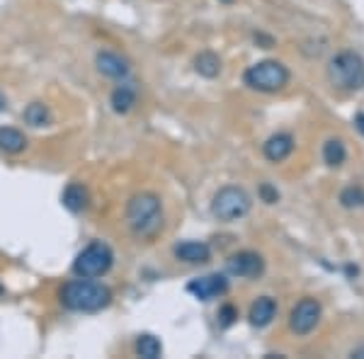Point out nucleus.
Instances as JSON below:
<instances>
[{
  "label": "nucleus",
  "mask_w": 364,
  "mask_h": 359,
  "mask_svg": "<svg viewBox=\"0 0 364 359\" xmlns=\"http://www.w3.org/2000/svg\"><path fill=\"white\" fill-rule=\"evenodd\" d=\"M63 207L73 211V214H83L90 207V192H87V187L80 185V182H70L66 190H63Z\"/></svg>",
  "instance_id": "4468645a"
},
{
  "label": "nucleus",
  "mask_w": 364,
  "mask_h": 359,
  "mask_svg": "<svg viewBox=\"0 0 364 359\" xmlns=\"http://www.w3.org/2000/svg\"><path fill=\"white\" fill-rule=\"evenodd\" d=\"M187 291L192 296H197L199 301H211L216 296H224L228 291V279L224 274H207V277H197L187 284Z\"/></svg>",
  "instance_id": "1a4fd4ad"
},
{
  "label": "nucleus",
  "mask_w": 364,
  "mask_h": 359,
  "mask_svg": "<svg viewBox=\"0 0 364 359\" xmlns=\"http://www.w3.org/2000/svg\"><path fill=\"white\" fill-rule=\"evenodd\" d=\"M175 257L187 264H202L209 262L211 248L207 243H202V240H182V243L175 245Z\"/></svg>",
  "instance_id": "f8f14e48"
},
{
  "label": "nucleus",
  "mask_w": 364,
  "mask_h": 359,
  "mask_svg": "<svg viewBox=\"0 0 364 359\" xmlns=\"http://www.w3.org/2000/svg\"><path fill=\"white\" fill-rule=\"evenodd\" d=\"M129 228L139 238H154L163 228V204L154 192H139L127 204Z\"/></svg>",
  "instance_id": "f03ea898"
},
{
  "label": "nucleus",
  "mask_w": 364,
  "mask_h": 359,
  "mask_svg": "<svg viewBox=\"0 0 364 359\" xmlns=\"http://www.w3.org/2000/svg\"><path fill=\"white\" fill-rule=\"evenodd\" d=\"M238 318V311L233 309V306H224V309L219 311V323H221V328H228L233 321Z\"/></svg>",
  "instance_id": "4be33fe9"
},
{
  "label": "nucleus",
  "mask_w": 364,
  "mask_h": 359,
  "mask_svg": "<svg viewBox=\"0 0 364 359\" xmlns=\"http://www.w3.org/2000/svg\"><path fill=\"white\" fill-rule=\"evenodd\" d=\"M260 197L265 199L267 204H274V202H279V192L274 190V187H269V185H262V187H260Z\"/></svg>",
  "instance_id": "5701e85b"
},
{
  "label": "nucleus",
  "mask_w": 364,
  "mask_h": 359,
  "mask_svg": "<svg viewBox=\"0 0 364 359\" xmlns=\"http://www.w3.org/2000/svg\"><path fill=\"white\" fill-rule=\"evenodd\" d=\"M0 294H3V284H0Z\"/></svg>",
  "instance_id": "bb28decb"
},
{
  "label": "nucleus",
  "mask_w": 364,
  "mask_h": 359,
  "mask_svg": "<svg viewBox=\"0 0 364 359\" xmlns=\"http://www.w3.org/2000/svg\"><path fill=\"white\" fill-rule=\"evenodd\" d=\"M5 105H8V100H5V95H3V92H0V112L5 109Z\"/></svg>",
  "instance_id": "393cba45"
},
{
  "label": "nucleus",
  "mask_w": 364,
  "mask_h": 359,
  "mask_svg": "<svg viewBox=\"0 0 364 359\" xmlns=\"http://www.w3.org/2000/svg\"><path fill=\"white\" fill-rule=\"evenodd\" d=\"M109 102H112V109L117 112V114H127V112H132V107L136 105V90H134L132 85L114 87Z\"/></svg>",
  "instance_id": "dca6fc26"
},
{
  "label": "nucleus",
  "mask_w": 364,
  "mask_h": 359,
  "mask_svg": "<svg viewBox=\"0 0 364 359\" xmlns=\"http://www.w3.org/2000/svg\"><path fill=\"white\" fill-rule=\"evenodd\" d=\"M291 151H294V136H291V134H284V132L269 136L265 141V146H262V153H265V158L269 163L287 161V158L291 156Z\"/></svg>",
  "instance_id": "9b49d317"
},
{
  "label": "nucleus",
  "mask_w": 364,
  "mask_h": 359,
  "mask_svg": "<svg viewBox=\"0 0 364 359\" xmlns=\"http://www.w3.org/2000/svg\"><path fill=\"white\" fill-rule=\"evenodd\" d=\"M109 301H112L109 286L100 284V282H90L87 277L68 282L61 289L63 309L75 311V314H97V311L107 309Z\"/></svg>",
  "instance_id": "f257e3e1"
},
{
  "label": "nucleus",
  "mask_w": 364,
  "mask_h": 359,
  "mask_svg": "<svg viewBox=\"0 0 364 359\" xmlns=\"http://www.w3.org/2000/svg\"><path fill=\"white\" fill-rule=\"evenodd\" d=\"M250 207H252L250 194L245 192L243 187H236V185L221 187V190L214 194V199H211V214L219 221L243 219L250 211Z\"/></svg>",
  "instance_id": "423d86ee"
},
{
  "label": "nucleus",
  "mask_w": 364,
  "mask_h": 359,
  "mask_svg": "<svg viewBox=\"0 0 364 359\" xmlns=\"http://www.w3.org/2000/svg\"><path fill=\"white\" fill-rule=\"evenodd\" d=\"M321 314H323V309H321V304L316 301V299H301L294 309H291V314H289V328H291V333H296V335H309V333H314L316 331V326L321 323Z\"/></svg>",
  "instance_id": "0eeeda50"
},
{
  "label": "nucleus",
  "mask_w": 364,
  "mask_h": 359,
  "mask_svg": "<svg viewBox=\"0 0 364 359\" xmlns=\"http://www.w3.org/2000/svg\"><path fill=\"white\" fill-rule=\"evenodd\" d=\"M25 122L29 127H46L51 124V109L44 102H32L25 109Z\"/></svg>",
  "instance_id": "6ab92c4d"
},
{
  "label": "nucleus",
  "mask_w": 364,
  "mask_h": 359,
  "mask_svg": "<svg viewBox=\"0 0 364 359\" xmlns=\"http://www.w3.org/2000/svg\"><path fill=\"white\" fill-rule=\"evenodd\" d=\"M27 146V139L22 132L13 127H0V151L5 153H22Z\"/></svg>",
  "instance_id": "f3484780"
},
{
  "label": "nucleus",
  "mask_w": 364,
  "mask_h": 359,
  "mask_svg": "<svg viewBox=\"0 0 364 359\" xmlns=\"http://www.w3.org/2000/svg\"><path fill=\"white\" fill-rule=\"evenodd\" d=\"M226 269H228V274H233V277L252 279V277H260L265 272V260H262V255H257V252H252V250H240L226 260Z\"/></svg>",
  "instance_id": "6e6552de"
},
{
  "label": "nucleus",
  "mask_w": 364,
  "mask_h": 359,
  "mask_svg": "<svg viewBox=\"0 0 364 359\" xmlns=\"http://www.w3.org/2000/svg\"><path fill=\"white\" fill-rule=\"evenodd\" d=\"M274 316H277V301L269 296L255 299L250 306V314H248L252 328H267L269 323L274 321Z\"/></svg>",
  "instance_id": "ddd939ff"
},
{
  "label": "nucleus",
  "mask_w": 364,
  "mask_h": 359,
  "mask_svg": "<svg viewBox=\"0 0 364 359\" xmlns=\"http://www.w3.org/2000/svg\"><path fill=\"white\" fill-rule=\"evenodd\" d=\"M323 161H326L328 168H340L345 161H348V149L340 139H328L323 144Z\"/></svg>",
  "instance_id": "2eb2a0df"
},
{
  "label": "nucleus",
  "mask_w": 364,
  "mask_h": 359,
  "mask_svg": "<svg viewBox=\"0 0 364 359\" xmlns=\"http://www.w3.org/2000/svg\"><path fill=\"white\" fill-rule=\"evenodd\" d=\"M355 127H357V132L364 136V112H360V114H355Z\"/></svg>",
  "instance_id": "b1692460"
},
{
  "label": "nucleus",
  "mask_w": 364,
  "mask_h": 359,
  "mask_svg": "<svg viewBox=\"0 0 364 359\" xmlns=\"http://www.w3.org/2000/svg\"><path fill=\"white\" fill-rule=\"evenodd\" d=\"M289 68L279 61H260L252 63V66L243 73V83L252 87L257 92H277L289 83Z\"/></svg>",
  "instance_id": "20e7f679"
},
{
  "label": "nucleus",
  "mask_w": 364,
  "mask_h": 359,
  "mask_svg": "<svg viewBox=\"0 0 364 359\" xmlns=\"http://www.w3.org/2000/svg\"><path fill=\"white\" fill-rule=\"evenodd\" d=\"M95 66L102 75H107V78H117V80L127 78L129 70H132L127 58L114 54V51H100L97 58H95Z\"/></svg>",
  "instance_id": "9d476101"
},
{
  "label": "nucleus",
  "mask_w": 364,
  "mask_h": 359,
  "mask_svg": "<svg viewBox=\"0 0 364 359\" xmlns=\"http://www.w3.org/2000/svg\"><path fill=\"white\" fill-rule=\"evenodd\" d=\"M114 264V252L107 243L102 240H95V243L85 245L83 250L78 252L73 262V272L78 277H87V279H95V277H102L112 269Z\"/></svg>",
  "instance_id": "39448f33"
},
{
  "label": "nucleus",
  "mask_w": 364,
  "mask_h": 359,
  "mask_svg": "<svg viewBox=\"0 0 364 359\" xmlns=\"http://www.w3.org/2000/svg\"><path fill=\"white\" fill-rule=\"evenodd\" d=\"M136 355L144 359H158L163 355V345L161 340L154 338V335H141L136 340Z\"/></svg>",
  "instance_id": "aec40b11"
},
{
  "label": "nucleus",
  "mask_w": 364,
  "mask_h": 359,
  "mask_svg": "<svg viewBox=\"0 0 364 359\" xmlns=\"http://www.w3.org/2000/svg\"><path fill=\"white\" fill-rule=\"evenodd\" d=\"M195 70L204 78H216L221 73V58L214 54V51H202L195 58Z\"/></svg>",
  "instance_id": "a211bd4d"
},
{
  "label": "nucleus",
  "mask_w": 364,
  "mask_h": 359,
  "mask_svg": "<svg viewBox=\"0 0 364 359\" xmlns=\"http://www.w3.org/2000/svg\"><path fill=\"white\" fill-rule=\"evenodd\" d=\"M328 78L338 90H362L364 87V58L355 51H340L328 63Z\"/></svg>",
  "instance_id": "7ed1b4c3"
},
{
  "label": "nucleus",
  "mask_w": 364,
  "mask_h": 359,
  "mask_svg": "<svg viewBox=\"0 0 364 359\" xmlns=\"http://www.w3.org/2000/svg\"><path fill=\"white\" fill-rule=\"evenodd\" d=\"M340 204L345 209H360L364 207V190L362 187H348L340 192Z\"/></svg>",
  "instance_id": "412c9836"
},
{
  "label": "nucleus",
  "mask_w": 364,
  "mask_h": 359,
  "mask_svg": "<svg viewBox=\"0 0 364 359\" xmlns=\"http://www.w3.org/2000/svg\"><path fill=\"white\" fill-rule=\"evenodd\" d=\"M224 3H233V0H224Z\"/></svg>",
  "instance_id": "a878e982"
}]
</instances>
